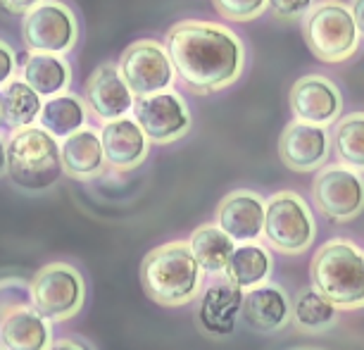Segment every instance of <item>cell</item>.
Returning <instances> with one entry per match:
<instances>
[{"mask_svg":"<svg viewBox=\"0 0 364 350\" xmlns=\"http://www.w3.org/2000/svg\"><path fill=\"white\" fill-rule=\"evenodd\" d=\"M174 72L193 93L233 86L245 72V43L231 26L210 19H181L164 36Z\"/></svg>","mask_w":364,"mask_h":350,"instance_id":"obj_1","label":"cell"},{"mask_svg":"<svg viewBox=\"0 0 364 350\" xmlns=\"http://www.w3.org/2000/svg\"><path fill=\"white\" fill-rule=\"evenodd\" d=\"M141 284L155 303L167 307L196 300L203 288V270L188 241H171L150 250L141 265Z\"/></svg>","mask_w":364,"mask_h":350,"instance_id":"obj_2","label":"cell"},{"mask_svg":"<svg viewBox=\"0 0 364 350\" xmlns=\"http://www.w3.org/2000/svg\"><path fill=\"white\" fill-rule=\"evenodd\" d=\"M312 286L338 310L364 307V250L346 238H331L310 265Z\"/></svg>","mask_w":364,"mask_h":350,"instance_id":"obj_3","label":"cell"},{"mask_svg":"<svg viewBox=\"0 0 364 350\" xmlns=\"http://www.w3.org/2000/svg\"><path fill=\"white\" fill-rule=\"evenodd\" d=\"M8 176L24 191H46L63 174L60 143L36 124L15 129L5 141Z\"/></svg>","mask_w":364,"mask_h":350,"instance_id":"obj_4","label":"cell"},{"mask_svg":"<svg viewBox=\"0 0 364 350\" xmlns=\"http://www.w3.org/2000/svg\"><path fill=\"white\" fill-rule=\"evenodd\" d=\"M302 38L317 60L326 65H341L360 51L362 36L357 31L350 3L319 0L302 17Z\"/></svg>","mask_w":364,"mask_h":350,"instance_id":"obj_5","label":"cell"},{"mask_svg":"<svg viewBox=\"0 0 364 350\" xmlns=\"http://www.w3.org/2000/svg\"><path fill=\"white\" fill-rule=\"evenodd\" d=\"M262 236L281 255H302L317 236V219L305 198L295 191L267 198Z\"/></svg>","mask_w":364,"mask_h":350,"instance_id":"obj_6","label":"cell"},{"mask_svg":"<svg viewBox=\"0 0 364 350\" xmlns=\"http://www.w3.org/2000/svg\"><path fill=\"white\" fill-rule=\"evenodd\" d=\"M86 300V284L77 267L50 262L41 267L31 281V305L48 322L77 317Z\"/></svg>","mask_w":364,"mask_h":350,"instance_id":"obj_7","label":"cell"},{"mask_svg":"<svg viewBox=\"0 0 364 350\" xmlns=\"http://www.w3.org/2000/svg\"><path fill=\"white\" fill-rule=\"evenodd\" d=\"M22 41L29 53L67 55L79 43V19L63 0H41L22 17Z\"/></svg>","mask_w":364,"mask_h":350,"instance_id":"obj_8","label":"cell"},{"mask_svg":"<svg viewBox=\"0 0 364 350\" xmlns=\"http://www.w3.org/2000/svg\"><path fill=\"white\" fill-rule=\"evenodd\" d=\"M117 67L134 98L169 91L176 77L167 48L157 38H136L129 43Z\"/></svg>","mask_w":364,"mask_h":350,"instance_id":"obj_9","label":"cell"},{"mask_svg":"<svg viewBox=\"0 0 364 350\" xmlns=\"http://www.w3.org/2000/svg\"><path fill=\"white\" fill-rule=\"evenodd\" d=\"M132 112L146 139L150 143H157V146H169V143L181 141L193 124L188 102L183 100L181 93L171 91V88L136 98Z\"/></svg>","mask_w":364,"mask_h":350,"instance_id":"obj_10","label":"cell"},{"mask_svg":"<svg viewBox=\"0 0 364 350\" xmlns=\"http://www.w3.org/2000/svg\"><path fill=\"white\" fill-rule=\"evenodd\" d=\"M312 196L317 208L331 222H353L364 210V179L360 171L346 164L321 167L312 181Z\"/></svg>","mask_w":364,"mask_h":350,"instance_id":"obj_11","label":"cell"},{"mask_svg":"<svg viewBox=\"0 0 364 350\" xmlns=\"http://www.w3.org/2000/svg\"><path fill=\"white\" fill-rule=\"evenodd\" d=\"M291 112L298 122L312 127H331L343 115V93L333 79L324 74H305L288 93Z\"/></svg>","mask_w":364,"mask_h":350,"instance_id":"obj_12","label":"cell"},{"mask_svg":"<svg viewBox=\"0 0 364 350\" xmlns=\"http://www.w3.org/2000/svg\"><path fill=\"white\" fill-rule=\"evenodd\" d=\"M331 134L324 127H312L305 122H291L279 139V157L288 169L307 174L317 171L331 155Z\"/></svg>","mask_w":364,"mask_h":350,"instance_id":"obj_13","label":"cell"},{"mask_svg":"<svg viewBox=\"0 0 364 350\" xmlns=\"http://www.w3.org/2000/svg\"><path fill=\"white\" fill-rule=\"evenodd\" d=\"M84 102L102 122H112L132 112L136 98L127 81L122 79L119 67L114 63H102L86 79Z\"/></svg>","mask_w":364,"mask_h":350,"instance_id":"obj_14","label":"cell"},{"mask_svg":"<svg viewBox=\"0 0 364 350\" xmlns=\"http://www.w3.org/2000/svg\"><path fill=\"white\" fill-rule=\"evenodd\" d=\"M267 201L255 191H231L217 205V226L236 243H252L262 236Z\"/></svg>","mask_w":364,"mask_h":350,"instance_id":"obj_15","label":"cell"},{"mask_svg":"<svg viewBox=\"0 0 364 350\" xmlns=\"http://www.w3.org/2000/svg\"><path fill=\"white\" fill-rule=\"evenodd\" d=\"M50 343V322L33 305H8L0 312V350H48Z\"/></svg>","mask_w":364,"mask_h":350,"instance_id":"obj_16","label":"cell"},{"mask_svg":"<svg viewBox=\"0 0 364 350\" xmlns=\"http://www.w3.org/2000/svg\"><path fill=\"white\" fill-rule=\"evenodd\" d=\"M100 143L105 162L119 171L141 167L150 153V141L146 139L143 129L136 124L134 117L105 122L100 129Z\"/></svg>","mask_w":364,"mask_h":350,"instance_id":"obj_17","label":"cell"},{"mask_svg":"<svg viewBox=\"0 0 364 350\" xmlns=\"http://www.w3.org/2000/svg\"><path fill=\"white\" fill-rule=\"evenodd\" d=\"M240 317L259 334L281 332L291 322V298L277 284H262L245 291L240 303Z\"/></svg>","mask_w":364,"mask_h":350,"instance_id":"obj_18","label":"cell"},{"mask_svg":"<svg viewBox=\"0 0 364 350\" xmlns=\"http://www.w3.org/2000/svg\"><path fill=\"white\" fill-rule=\"evenodd\" d=\"M60 160H63V174H67L70 179H95L105 167L100 134L95 129L84 127L77 134L67 136L63 146H60Z\"/></svg>","mask_w":364,"mask_h":350,"instance_id":"obj_19","label":"cell"},{"mask_svg":"<svg viewBox=\"0 0 364 350\" xmlns=\"http://www.w3.org/2000/svg\"><path fill=\"white\" fill-rule=\"evenodd\" d=\"M22 81L29 84L41 98H55L72 84V65L65 55L29 53L22 65Z\"/></svg>","mask_w":364,"mask_h":350,"instance_id":"obj_20","label":"cell"},{"mask_svg":"<svg viewBox=\"0 0 364 350\" xmlns=\"http://www.w3.org/2000/svg\"><path fill=\"white\" fill-rule=\"evenodd\" d=\"M274 267L272 253L262 243H240L233 248L229 262L224 267V279L240 291H250L267 284Z\"/></svg>","mask_w":364,"mask_h":350,"instance_id":"obj_21","label":"cell"},{"mask_svg":"<svg viewBox=\"0 0 364 350\" xmlns=\"http://www.w3.org/2000/svg\"><path fill=\"white\" fill-rule=\"evenodd\" d=\"M243 303V291L229 281H217L208 286L200 303V322L210 334H231L236 327V317L240 314Z\"/></svg>","mask_w":364,"mask_h":350,"instance_id":"obj_22","label":"cell"},{"mask_svg":"<svg viewBox=\"0 0 364 350\" xmlns=\"http://www.w3.org/2000/svg\"><path fill=\"white\" fill-rule=\"evenodd\" d=\"M38 127L53 139H67L86 127V102L74 93H60L43 100L38 115Z\"/></svg>","mask_w":364,"mask_h":350,"instance_id":"obj_23","label":"cell"},{"mask_svg":"<svg viewBox=\"0 0 364 350\" xmlns=\"http://www.w3.org/2000/svg\"><path fill=\"white\" fill-rule=\"evenodd\" d=\"M188 248L200 265L203 274H222L236 248V241L226 236L217 224H203L191 233Z\"/></svg>","mask_w":364,"mask_h":350,"instance_id":"obj_24","label":"cell"},{"mask_svg":"<svg viewBox=\"0 0 364 350\" xmlns=\"http://www.w3.org/2000/svg\"><path fill=\"white\" fill-rule=\"evenodd\" d=\"M0 102H3V124L15 132L31 127L38 120L43 98L22 79H12L0 88Z\"/></svg>","mask_w":364,"mask_h":350,"instance_id":"obj_25","label":"cell"},{"mask_svg":"<svg viewBox=\"0 0 364 350\" xmlns=\"http://www.w3.org/2000/svg\"><path fill=\"white\" fill-rule=\"evenodd\" d=\"M291 319L300 332L321 334L331 329L338 319V307L331 305L314 286H307L295 296L291 305Z\"/></svg>","mask_w":364,"mask_h":350,"instance_id":"obj_26","label":"cell"},{"mask_svg":"<svg viewBox=\"0 0 364 350\" xmlns=\"http://www.w3.org/2000/svg\"><path fill=\"white\" fill-rule=\"evenodd\" d=\"M341 164L364 171V112H350L336 122V132L331 136Z\"/></svg>","mask_w":364,"mask_h":350,"instance_id":"obj_27","label":"cell"},{"mask_svg":"<svg viewBox=\"0 0 364 350\" xmlns=\"http://www.w3.org/2000/svg\"><path fill=\"white\" fill-rule=\"evenodd\" d=\"M212 5L229 22H252L267 12V0H212Z\"/></svg>","mask_w":364,"mask_h":350,"instance_id":"obj_28","label":"cell"},{"mask_svg":"<svg viewBox=\"0 0 364 350\" xmlns=\"http://www.w3.org/2000/svg\"><path fill=\"white\" fill-rule=\"evenodd\" d=\"M312 5L314 0H267V10L281 22H302Z\"/></svg>","mask_w":364,"mask_h":350,"instance_id":"obj_29","label":"cell"},{"mask_svg":"<svg viewBox=\"0 0 364 350\" xmlns=\"http://www.w3.org/2000/svg\"><path fill=\"white\" fill-rule=\"evenodd\" d=\"M17 72V53L8 41L0 38V88H3L8 81L15 79Z\"/></svg>","mask_w":364,"mask_h":350,"instance_id":"obj_30","label":"cell"},{"mask_svg":"<svg viewBox=\"0 0 364 350\" xmlns=\"http://www.w3.org/2000/svg\"><path fill=\"white\" fill-rule=\"evenodd\" d=\"M41 0H0V12H5L10 17H24Z\"/></svg>","mask_w":364,"mask_h":350,"instance_id":"obj_31","label":"cell"},{"mask_svg":"<svg viewBox=\"0 0 364 350\" xmlns=\"http://www.w3.org/2000/svg\"><path fill=\"white\" fill-rule=\"evenodd\" d=\"M48 350H95V348L84 339H60L53 341Z\"/></svg>","mask_w":364,"mask_h":350,"instance_id":"obj_32","label":"cell"},{"mask_svg":"<svg viewBox=\"0 0 364 350\" xmlns=\"http://www.w3.org/2000/svg\"><path fill=\"white\" fill-rule=\"evenodd\" d=\"M350 10H353L357 31H360V36L364 38V0H350Z\"/></svg>","mask_w":364,"mask_h":350,"instance_id":"obj_33","label":"cell"},{"mask_svg":"<svg viewBox=\"0 0 364 350\" xmlns=\"http://www.w3.org/2000/svg\"><path fill=\"white\" fill-rule=\"evenodd\" d=\"M3 174H8V155H5V141L0 139V179Z\"/></svg>","mask_w":364,"mask_h":350,"instance_id":"obj_34","label":"cell"},{"mask_svg":"<svg viewBox=\"0 0 364 350\" xmlns=\"http://www.w3.org/2000/svg\"><path fill=\"white\" fill-rule=\"evenodd\" d=\"M0 124H3V102H0Z\"/></svg>","mask_w":364,"mask_h":350,"instance_id":"obj_35","label":"cell"}]
</instances>
